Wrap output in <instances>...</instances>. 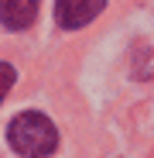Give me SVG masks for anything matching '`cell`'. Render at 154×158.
I'll return each mask as SVG.
<instances>
[{"instance_id":"6da1fadb","label":"cell","mask_w":154,"mask_h":158,"mask_svg":"<svg viewBox=\"0 0 154 158\" xmlns=\"http://www.w3.org/2000/svg\"><path fill=\"white\" fill-rule=\"evenodd\" d=\"M7 141L17 155L24 158H45L58 148V131L45 114H17L10 124H7Z\"/></svg>"},{"instance_id":"7a4b0ae2","label":"cell","mask_w":154,"mask_h":158,"mask_svg":"<svg viewBox=\"0 0 154 158\" xmlns=\"http://www.w3.org/2000/svg\"><path fill=\"white\" fill-rule=\"evenodd\" d=\"M106 7V0H55V24L65 31H79Z\"/></svg>"},{"instance_id":"3957f363","label":"cell","mask_w":154,"mask_h":158,"mask_svg":"<svg viewBox=\"0 0 154 158\" xmlns=\"http://www.w3.org/2000/svg\"><path fill=\"white\" fill-rule=\"evenodd\" d=\"M38 17V0H0V24L10 31L31 28Z\"/></svg>"},{"instance_id":"277c9868","label":"cell","mask_w":154,"mask_h":158,"mask_svg":"<svg viewBox=\"0 0 154 158\" xmlns=\"http://www.w3.org/2000/svg\"><path fill=\"white\" fill-rule=\"evenodd\" d=\"M17 83V72H14V65H7V62H0V103H4V96L10 93V86Z\"/></svg>"}]
</instances>
